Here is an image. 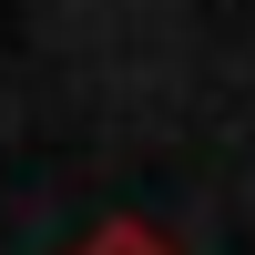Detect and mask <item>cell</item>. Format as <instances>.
Wrapping results in <instances>:
<instances>
[{"mask_svg": "<svg viewBox=\"0 0 255 255\" xmlns=\"http://www.w3.org/2000/svg\"><path fill=\"white\" fill-rule=\"evenodd\" d=\"M72 255H174V245H163L153 225H133V215H113V225H92V235H82Z\"/></svg>", "mask_w": 255, "mask_h": 255, "instance_id": "obj_1", "label": "cell"}]
</instances>
